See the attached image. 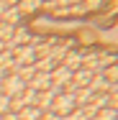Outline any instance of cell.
Masks as SVG:
<instances>
[{
  "label": "cell",
  "mask_w": 118,
  "mask_h": 120,
  "mask_svg": "<svg viewBox=\"0 0 118 120\" xmlns=\"http://www.w3.org/2000/svg\"><path fill=\"white\" fill-rule=\"evenodd\" d=\"M82 61H85V54H77V51H74L69 56H64V64H62V67L69 69V72H77V69L82 67Z\"/></svg>",
  "instance_id": "4"
},
{
  "label": "cell",
  "mask_w": 118,
  "mask_h": 120,
  "mask_svg": "<svg viewBox=\"0 0 118 120\" xmlns=\"http://www.w3.org/2000/svg\"><path fill=\"white\" fill-rule=\"evenodd\" d=\"M21 18H23V15H21V10H18V8H8V10L3 13V18H0V21H3V23H8V26H13V28H16V26L21 23Z\"/></svg>",
  "instance_id": "5"
},
{
  "label": "cell",
  "mask_w": 118,
  "mask_h": 120,
  "mask_svg": "<svg viewBox=\"0 0 118 120\" xmlns=\"http://www.w3.org/2000/svg\"><path fill=\"white\" fill-rule=\"evenodd\" d=\"M10 36H13V26H8V23L0 21V44L5 46V44L10 41Z\"/></svg>",
  "instance_id": "9"
},
{
  "label": "cell",
  "mask_w": 118,
  "mask_h": 120,
  "mask_svg": "<svg viewBox=\"0 0 118 120\" xmlns=\"http://www.w3.org/2000/svg\"><path fill=\"white\" fill-rule=\"evenodd\" d=\"M3 49H5V46H3V44H0V51H3Z\"/></svg>",
  "instance_id": "14"
},
{
  "label": "cell",
  "mask_w": 118,
  "mask_h": 120,
  "mask_svg": "<svg viewBox=\"0 0 118 120\" xmlns=\"http://www.w3.org/2000/svg\"><path fill=\"white\" fill-rule=\"evenodd\" d=\"M41 110L36 107V105H28V107H23L21 112H18V120H41Z\"/></svg>",
  "instance_id": "7"
},
{
  "label": "cell",
  "mask_w": 118,
  "mask_h": 120,
  "mask_svg": "<svg viewBox=\"0 0 118 120\" xmlns=\"http://www.w3.org/2000/svg\"><path fill=\"white\" fill-rule=\"evenodd\" d=\"M3 3H5L8 8H18V3H21V0H3Z\"/></svg>",
  "instance_id": "12"
},
{
  "label": "cell",
  "mask_w": 118,
  "mask_h": 120,
  "mask_svg": "<svg viewBox=\"0 0 118 120\" xmlns=\"http://www.w3.org/2000/svg\"><path fill=\"white\" fill-rule=\"evenodd\" d=\"M5 10H8V5H5L3 0H0V18H3V13H5Z\"/></svg>",
  "instance_id": "13"
},
{
  "label": "cell",
  "mask_w": 118,
  "mask_h": 120,
  "mask_svg": "<svg viewBox=\"0 0 118 120\" xmlns=\"http://www.w3.org/2000/svg\"><path fill=\"white\" fill-rule=\"evenodd\" d=\"M51 102H54V95L46 90V92H39V95H36V102H33V105H36L41 112H49V110H51Z\"/></svg>",
  "instance_id": "3"
},
{
  "label": "cell",
  "mask_w": 118,
  "mask_h": 120,
  "mask_svg": "<svg viewBox=\"0 0 118 120\" xmlns=\"http://www.w3.org/2000/svg\"><path fill=\"white\" fill-rule=\"evenodd\" d=\"M23 90H26V82L18 77V74H8V77L3 79V95H8V97H18Z\"/></svg>",
  "instance_id": "2"
},
{
  "label": "cell",
  "mask_w": 118,
  "mask_h": 120,
  "mask_svg": "<svg viewBox=\"0 0 118 120\" xmlns=\"http://www.w3.org/2000/svg\"><path fill=\"white\" fill-rule=\"evenodd\" d=\"M116 67H118V56H116Z\"/></svg>",
  "instance_id": "15"
},
{
  "label": "cell",
  "mask_w": 118,
  "mask_h": 120,
  "mask_svg": "<svg viewBox=\"0 0 118 120\" xmlns=\"http://www.w3.org/2000/svg\"><path fill=\"white\" fill-rule=\"evenodd\" d=\"M74 107H77V105H74V95H67V92L57 95V97H54V102H51V112H54V115H59L62 120L67 118Z\"/></svg>",
  "instance_id": "1"
},
{
  "label": "cell",
  "mask_w": 118,
  "mask_h": 120,
  "mask_svg": "<svg viewBox=\"0 0 118 120\" xmlns=\"http://www.w3.org/2000/svg\"><path fill=\"white\" fill-rule=\"evenodd\" d=\"M41 5H44V0H21L18 10H21V15H28V13H36Z\"/></svg>",
  "instance_id": "6"
},
{
  "label": "cell",
  "mask_w": 118,
  "mask_h": 120,
  "mask_svg": "<svg viewBox=\"0 0 118 120\" xmlns=\"http://www.w3.org/2000/svg\"><path fill=\"white\" fill-rule=\"evenodd\" d=\"M8 107H10V97L0 92V115H5V112H8Z\"/></svg>",
  "instance_id": "10"
},
{
  "label": "cell",
  "mask_w": 118,
  "mask_h": 120,
  "mask_svg": "<svg viewBox=\"0 0 118 120\" xmlns=\"http://www.w3.org/2000/svg\"><path fill=\"white\" fill-rule=\"evenodd\" d=\"M41 120H62V118H59V115H54V112L49 110V112H44V115H41Z\"/></svg>",
  "instance_id": "11"
},
{
  "label": "cell",
  "mask_w": 118,
  "mask_h": 120,
  "mask_svg": "<svg viewBox=\"0 0 118 120\" xmlns=\"http://www.w3.org/2000/svg\"><path fill=\"white\" fill-rule=\"evenodd\" d=\"M93 120H118V112L113 110V107H103V110H98V112H95Z\"/></svg>",
  "instance_id": "8"
}]
</instances>
